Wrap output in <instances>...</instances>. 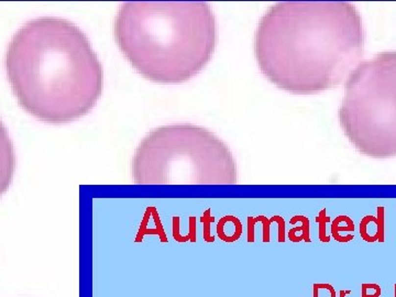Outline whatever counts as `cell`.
<instances>
[{"instance_id":"5","label":"cell","mask_w":396,"mask_h":297,"mask_svg":"<svg viewBox=\"0 0 396 297\" xmlns=\"http://www.w3.org/2000/svg\"><path fill=\"white\" fill-rule=\"evenodd\" d=\"M338 118L346 139L363 155L396 156V51L377 53L351 72Z\"/></svg>"},{"instance_id":"1","label":"cell","mask_w":396,"mask_h":297,"mask_svg":"<svg viewBox=\"0 0 396 297\" xmlns=\"http://www.w3.org/2000/svg\"><path fill=\"white\" fill-rule=\"evenodd\" d=\"M361 13L349 1H282L261 17L254 53L277 88L313 95L338 87L361 63Z\"/></svg>"},{"instance_id":"2","label":"cell","mask_w":396,"mask_h":297,"mask_svg":"<svg viewBox=\"0 0 396 297\" xmlns=\"http://www.w3.org/2000/svg\"><path fill=\"white\" fill-rule=\"evenodd\" d=\"M6 73L13 95L40 121L70 124L91 111L103 88V71L82 30L57 17L26 22L6 52Z\"/></svg>"},{"instance_id":"4","label":"cell","mask_w":396,"mask_h":297,"mask_svg":"<svg viewBox=\"0 0 396 297\" xmlns=\"http://www.w3.org/2000/svg\"><path fill=\"white\" fill-rule=\"evenodd\" d=\"M136 184H235L237 163L230 148L199 125L160 127L143 138L134 152Z\"/></svg>"},{"instance_id":"9","label":"cell","mask_w":396,"mask_h":297,"mask_svg":"<svg viewBox=\"0 0 396 297\" xmlns=\"http://www.w3.org/2000/svg\"><path fill=\"white\" fill-rule=\"evenodd\" d=\"M329 217L326 216V211L322 210L319 214V217L316 218V222L319 223V239L322 242H329L330 238L326 235V223L329 222Z\"/></svg>"},{"instance_id":"12","label":"cell","mask_w":396,"mask_h":297,"mask_svg":"<svg viewBox=\"0 0 396 297\" xmlns=\"http://www.w3.org/2000/svg\"><path fill=\"white\" fill-rule=\"evenodd\" d=\"M258 220H260V222H262L263 223V224H264V236H263V241H265V242H268L269 240H270V236H269V226H270V223L271 222H269V220L265 218V217H259L258 218Z\"/></svg>"},{"instance_id":"3","label":"cell","mask_w":396,"mask_h":297,"mask_svg":"<svg viewBox=\"0 0 396 297\" xmlns=\"http://www.w3.org/2000/svg\"><path fill=\"white\" fill-rule=\"evenodd\" d=\"M114 34L139 74L161 84L195 77L214 55L217 22L205 1H127L115 18Z\"/></svg>"},{"instance_id":"10","label":"cell","mask_w":396,"mask_h":297,"mask_svg":"<svg viewBox=\"0 0 396 297\" xmlns=\"http://www.w3.org/2000/svg\"><path fill=\"white\" fill-rule=\"evenodd\" d=\"M377 220H379V241L384 240V208L380 207L377 209Z\"/></svg>"},{"instance_id":"6","label":"cell","mask_w":396,"mask_h":297,"mask_svg":"<svg viewBox=\"0 0 396 297\" xmlns=\"http://www.w3.org/2000/svg\"><path fill=\"white\" fill-rule=\"evenodd\" d=\"M353 231L354 230V224L349 217L346 216H339L338 218L335 219V222L332 223L331 226V233L332 237L337 239L339 235V231Z\"/></svg>"},{"instance_id":"11","label":"cell","mask_w":396,"mask_h":297,"mask_svg":"<svg viewBox=\"0 0 396 297\" xmlns=\"http://www.w3.org/2000/svg\"><path fill=\"white\" fill-rule=\"evenodd\" d=\"M271 222H276L278 223V227H280V230H278V241L280 242H284L285 241V223H284V220H283L282 217H273L271 219Z\"/></svg>"},{"instance_id":"14","label":"cell","mask_w":396,"mask_h":297,"mask_svg":"<svg viewBox=\"0 0 396 297\" xmlns=\"http://www.w3.org/2000/svg\"><path fill=\"white\" fill-rule=\"evenodd\" d=\"M394 297H396V284L394 285Z\"/></svg>"},{"instance_id":"8","label":"cell","mask_w":396,"mask_h":297,"mask_svg":"<svg viewBox=\"0 0 396 297\" xmlns=\"http://www.w3.org/2000/svg\"><path fill=\"white\" fill-rule=\"evenodd\" d=\"M382 294V289L379 284L374 283H364L361 285V297H380Z\"/></svg>"},{"instance_id":"13","label":"cell","mask_w":396,"mask_h":297,"mask_svg":"<svg viewBox=\"0 0 396 297\" xmlns=\"http://www.w3.org/2000/svg\"><path fill=\"white\" fill-rule=\"evenodd\" d=\"M351 293H352V292H351V291L341 290V291L339 292V297H346V295H349V294H351Z\"/></svg>"},{"instance_id":"7","label":"cell","mask_w":396,"mask_h":297,"mask_svg":"<svg viewBox=\"0 0 396 297\" xmlns=\"http://www.w3.org/2000/svg\"><path fill=\"white\" fill-rule=\"evenodd\" d=\"M313 297H337L335 287L328 283H315L313 285Z\"/></svg>"}]
</instances>
